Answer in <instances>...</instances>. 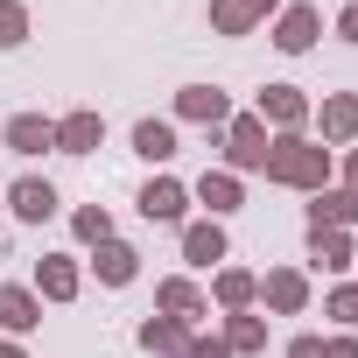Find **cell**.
Listing matches in <instances>:
<instances>
[{
  "mask_svg": "<svg viewBox=\"0 0 358 358\" xmlns=\"http://www.w3.org/2000/svg\"><path fill=\"white\" fill-rule=\"evenodd\" d=\"M260 176L281 183V190H309V197H316V190H330V148L309 141V134H274Z\"/></svg>",
  "mask_w": 358,
  "mask_h": 358,
  "instance_id": "1",
  "label": "cell"
},
{
  "mask_svg": "<svg viewBox=\"0 0 358 358\" xmlns=\"http://www.w3.org/2000/svg\"><path fill=\"white\" fill-rule=\"evenodd\" d=\"M218 155H225V169H232V176L260 169V162H267V127H260L253 113H232V120H225V134H218Z\"/></svg>",
  "mask_w": 358,
  "mask_h": 358,
  "instance_id": "2",
  "label": "cell"
},
{
  "mask_svg": "<svg viewBox=\"0 0 358 358\" xmlns=\"http://www.w3.org/2000/svg\"><path fill=\"white\" fill-rule=\"evenodd\" d=\"M253 120L274 127V134H302V127H309V99H302V85H267L260 106H253Z\"/></svg>",
  "mask_w": 358,
  "mask_h": 358,
  "instance_id": "3",
  "label": "cell"
},
{
  "mask_svg": "<svg viewBox=\"0 0 358 358\" xmlns=\"http://www.w3.org/2000/svg\"><path fill=\"white\" fill-rule=\"evenodd\" d=\"M316 36H323V8H309V0H288L274 15V50L302 57V50H316Z\"/></svg>",
  "mask_w": 358,
  "mask_h": 358,
  "instance_id": "4",
  "label": "cell"
},
{
  "mask_svg": "<svg viewBox=\"0 0 358 358\" xmlns=\"http://www.w3.org/2000/svg\"><path fill=\"white\" fill-rule=\"evenodd\" d=\"M8 211H15V225H50L57 218V183H50V176H22V183H8Z\"/></svg>",
  "mask_w": 358,
  "mask_h": 358,
  "instance_id": "5",
  "label": "cell"
},
{
  "mask_svg": "<svg viewBox=\"0 0 358 358\" xmlns=\"http://www.w3.org/2000/svg\"><path fill=\"white\" fill-rule=\"evenodd\" d=\"M260 302H267L274 316H302V309H309V274H302V267H267V274H260Z\"/></svg>",
  "mask_w": 358,
  "mask_h": 358,
  "instance_id": "6",
  "label": "cell"
},
{
  "mask_svg": "<svg viewBox=\"0 0 358 358\" xmlns=\"http://www.w3.org/2000/svg\"><path fill=\"white\" fill-rule=\"evenodd\" d=\"M176 120H190V127H225L232 120V99L218 92V85H183V92H176Z\"/></svg>",
  "mask_w": 358,
  "mask_h": 358,
  "instance_id": "7",
  "label": "cell"
},
{
  "mask_svg": "<svg viewBox=\"0 0 358 358\" xmlns=\"http://www.w3.org/2000/svg\"><path fill=\"white\" fill-rule=\"evenodd\" d=\"M134 204H141V218H148V225H183V211H190V190L176 183V176H155V183H148Z\"/></svg>",
  "mask_w": 358,
  "mask_h": 358,
  "instance_id": "8",
  "label": "cell"
},
{
  "mask_svg": "<svg viewBox=\"0 0 358 358\" xmlns=\"http://www.w3.org/2000/svg\"><path fill=\"white\" fill-rule=\"evenodd\" d=\"M204 309H211V295H204L197 281H183V274L155 281V316H176V323H197Z\"/></svg>",
  "mask_w": 358,
  "mask_h": 358,
  "instance_id": "9",
  "label": "cell"
},
{
  "mask_svg": "<svg viewBox=\"0 0 358 358\" xmlns=\"http://www.w3.org/2000/svg\"><path fill=\"white\" fill-rule=\"evenodd\" d=\"M78 288H85V274H78L71 253H43L36 260V295L43 302H78Z\"/></svg>",
  "mask_w": 358,
  "mask_h": 358,
  "instance_id": "10",
  "label": "cell"
},
{
  "mask_svg": "<svg viewBox=\"0 0 358 358\" xmlns=\"http://www.w3.org/2000/svg\"><path fill=\"white\" fill-rule=\"evenodd\" d=\"M316 127H323V148H351L358 141V92H330L316 106Z\"/></svg>",
  "mask_w": 358,
  "mask_h": 358,
  "instance_id": "11",
  "label": "cell"
},
{
  "mask_svg": "<svg viewBox=\"0 0 358 358\" xmlns=\"http://www.w3.org/2000/svg\"><path fill=\"white\" fill-rule=\"evenodd\" d=\"M267 15H281V0H211V29L218 36H253Z\"/></svg>",
  "mask_w": 358,
  "mask_h": 358,
  "instance_id": "12",
  "label": "cell"
},
{
  "mask_svg": "<svg viewBox=\"0 0 358 358\" xmlns=\"http://www.w3.org/2000/svg\"><path fill=\"white\" fill-rule=\"evenodd\" d=\"M99 141H106V120L92 106H78V113L57 120V155H99Z\"/></svg>",
  "mask_w": 358,
  "mask_h": 358,
  "instance_id": "13",
  "label": "cell"
},
{
  "mask_svg": "<svg viewBox=\"0 0 358 358\" xmlns=\"http://www.w3.org/2000/svg\"><path fill=\"white\" fill-rule=\"evenodd\" d=\"M0 141H8L15 155H50V148H57V120H43V113H15L8 127H0Z\"/></svg>",
  "mask_w": 358,
  "mask_h": 358,
  "instance_id": "14",
  "label": "cell"
},
{
  "mask_svg": "<svg viewBox=\"0 0 358 358\" xmlns=\"http://www.w3.org/2000/svg\"><path fill=\"white\" fill-rule=\"evenodd\" d=\"M92 274L106 288H127V281H141V253L127 239H106V246H92Z\"/></svg>",
  "mask_w": 358,
  "mask_h": 358,
  "instance_id": "15",
  "label": "cell"
},
{
  "mask_svg": "<svg viewBox=\"0 0 358 358\" xmlns=\"http://www.w3.org/2000/svg\"><path fill=\"white\" fill-rule=\"evenodd\" d=\"M358 225V197L351 190H316L309 197V232H351Z\"/></svg>",
  "mask_w": 358,
  "mask_h": 358,
  "instance_id": "16",
  "label": "cell"
},
{
  "mask_svg": "<svg viewBox=\"0 0 358 358\" xmlns=\"http://www.w3.org/2000/svg\"><path fill=\"white\" fill-rule=\"evenodd\" d=\"M197 204H204L211 218H225V211L246 204V183H239L232 169H204V176H197Z\"/></svg>",
  "mask_w": 358,
  "mask_h": 358,
  "instance_id": "17",
  "label": "cell"
},
{
  "mask_svg": "<svg viewBox=\"0 0 358 358\" xmlns=\"http://www.w3.org/2000/svg\"><path fill=\"white\" fill-rule=\"evenodd\" d=\"M36 323H43V295L8 281V288H0V330H8V337H29Z\"/></svg>",
  "mask_w": 358,
  "mask_h": 358,
  "instance_id": "18",
  "label": "cell"
},
{
  "mask_svg": "<svg viewBox=\"0 0 358 358\" xmlns=\"http://www.w3.org/2000/svg\"><path fill=\"white\" fill-rule=\"evenodd\" d=\"M190 337H197V330L176 323V316H148V323H141V351H148V358H183Z\"/></svg>",
  "mask_w": 358,
  "mask_h": 358,
  "instance_id": "19",
  "label": "cell"
},
{
  "mask_svg": "<svg viewBox=\"0 0 358 358\" xmlns=\"http://www.w3.org/2000/svg\"><path fill=\"white\" fill-rule=\"evenodd\" d=\"M232 246H225V225L218 218H197V225H183V260L190 267H218Z\"/></svg>",
  "mask_w": 358,
  "mask_h": 358,
  "instance_id": "20",
  "label": "cell"
},
{
  "mask_svg": "<svg viewBox=\"0 0 358 358\" xmlns=\"http://www.w3.org/2000/svg\"><path fill=\"white\" fill-rule=\"evenodd\" d=\"M211 302L232 316V309H253L260 302V274H246V267H218L211 274Z\"/></svg>",
  "mask_w": 358,
  "mask_h": 358,
  "instance_id": "21",
  "label": "cell"
},
{
  "mask_svg": "<svg viewBox=\"0 0 358 358\" xmlns=\"http://www.w3.org/2000/svg\"><path fill=\"white\" fill-rule=\"evenodd\" d=\"M218 337H225V351H232V358H253V351H267V316H253V309H232Z\"/></svg>",
  "mask_w": 358,
  "mask_h": 358,
  "instance_id": "22",
  "label": "cell"
},
{
  "mask_svg": "<svg viewBox=\"0 0 358 358\" xmlns=\"http://www.w3.org/2000/svg\"><path fill=\"white\" fill-rule=\"evenodd\" d=\"M134 155L141 162H176V120H141L134 127Z\"/></svg>",
  "mask_w": 358,
  "mask_h": 358,
  "instance_id": "23",
  "label": "cell"
},
{
  "mask_svg": "<svg viewBox=\"0 0 358 358\" xmlns=\"http://www.w3.org/2000/svg\"><path fill=\"white\" fill-rule=\"evenodd\" d=\"M309 260H316L323 274H344V267L358 260V246H351V232H309Z\"/></svg>",
  "mask_w": 358,
  "mask_h": 358,
  "instance_id": "24",
  "label": "cell"
},
{
  "mask_svg": "<svg viewBox=\"0 0 358 358\" xmlns=\"http://www.w3.org/2000/svg\"><path fill=\"white\" fill-rule=\"evenodd\" d=\"M71 232H78L85 246H106V239H113V211H106V204H85V211H71Z\"/></svg>",
  "mask_w": 358,
  "mask_h": 358,
  "instance_id": "25",
  "label": "cell"
},
{
  "mask_svg": "<svg viewBox=\"0 0 358 358\" xmlns=\"http://www.w3.org/2000/svg\"><path fill=\"white\" fill-rule=\"evenodd\" d=\"M29 43V8L22 0H0V50H22Z\"/></svg>",
  "mask_w": 358,
  "mask_h": 358,
  "instance_id": "26",
  "label": "cell"
},
{
  "mask_svg": "<svg viewBox=\"0 0 358 358\" xmlns=\"http://www.w3.org/2000/svg\"><path fill=\"white\" fill-rule=\"evenodd\" d=\"M323 316H337L344 330H358V281H337L330 302H323Z\"/></svg>",
  "mask_w": 358,
  "mask_h": 358,
  "instance_id": "27",
  "label": "cell"
},
{
  "mask_svg": "<svg viewBox=\"0 0 358 358\" xmlns=\"http://www.w3.org/2000/svg\"><path fill=\"white\" fill-rule=\"evenodd\" d=\"M323 358H358V330H337V337H323Z\"/></svg>",
  "mask_w": 358,
  "mask_h": 358,
  "instance_id": "28",
  "label": "cell"
},
{
  "mask_svg": "<svg viewBox=\"0 0 358 358\" xmlns=\"http://www.w3.org/2000/svg\"><path fill=\"white\" fill-rule=\"evenodd\" d=\"M183 358H232V351H225V337H190Z\"/></svg>",
  "mask_w": 358,
  "mask_h": 358,
  "instance_id": "29",
  "label": "cell"
},
{
  "mask_svg": "<svg viewBox=\"0 0 358 358\" xmlns=\"http://www.w3.org/2000/svg\"><path fill=\"white\" fill-rule=\"evenodd\" d=\"M337 36H344V43H358V0H351V8H337Z\"/></svg>",
  "mask_w": 358,
  "mask_h": 358,
  "instance_id": "30",
  "label": "cell"
},
{
  "mask_svg": "<svg viewBox=\"0 0 358 358\" xmlns=\"http://www.w3.org/2000/svg\"><path fill=\"white\" fill-rule=\"evenodd\" d=\"M337 190H351V197H358V148H344V183H337Z\"/></svg>",
  "mask_w": 358,
  "mask_h": 358,
  "instance_id": "31",
  "label": "cell"
},
{
  "mask_svg": "<svg viewBox=\"0 0 358 358\" xmlns=\"http://www.w3.org/2000/svg\"><path fill=\"white\" fill-rule=\"evenodd\" d=\"M288 358H323V337H295V344H288Z\"/></svg>",
  "mask_w": 358,
  "mask_h": 358,
  "instance_id": "32",
  "label": "cell"
},
{
  "mask_svg": "<svg viewBox=\"0 0 358 358\" xmlns=\"http://www.w3.org/2000/svg\"><path fill=\"white\" fill-rule=\"evenodd\" d=\"M0 358H29V351H22V344H8V337H0Z\"/></svg>",
  "mask_w": 358,
  "mask_h": 358,
  "instance_id": "33",
  "label": "cell"
},
{
  "mask_svg": "<svg viewBox=\"0 0 358 358\" xmlns=\"http://www.w3.org/2000/svg\"><path fill=\"white\" fill-rule=\"evenodd\" d=\"M351 267H358V260H351Z\"/></svg>",
  "mask_w": 358,
  "mask_h": 358,
  "instance_id": "34",
  "label": "cell"
}]
</instances>
